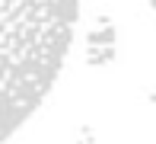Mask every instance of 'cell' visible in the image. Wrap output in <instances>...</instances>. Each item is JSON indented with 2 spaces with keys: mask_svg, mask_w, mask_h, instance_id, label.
I'll return each instance as SVG.
<instances>
[{
  "mask_svg": "<svg viewBox=\"0 0 156 144\" xmlns=\"http://www.w3.org/2000/svg\"><path fill=\"white\" fill-rule=\"evenodd\" d=\"M83 0H0V144L58 83Z\"/></svg>",
  "mask_w": 156,
  "mask_h": 144,
  "instance_id": "1",
  "label": "cell"
},
{
  "mask_svg": "<svg viewBox=\"0 0 156 144\" xmlns=\"http://www.w3.org/2000/svg\"><path fill=\"white\" fill-rule=\"evenodd\" d=\"M150 3H153V10H156V0H150Z\"/></svg>",
  "mask_w": 156,
  "mask_h": 144,
  "instance_id": "2",
  "label": "cell"
}]
</instances>
